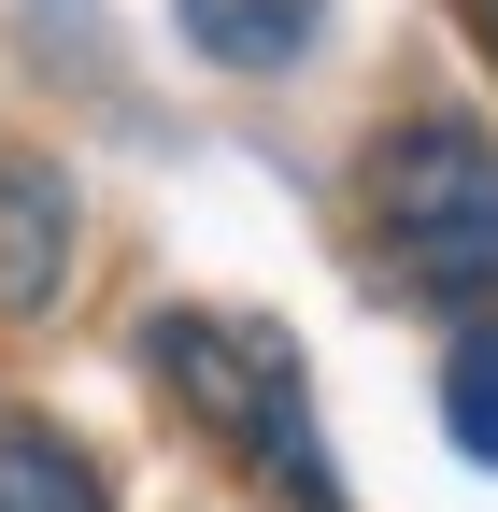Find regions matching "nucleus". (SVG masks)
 Instances as JSON below:
<instances>
[{"label":"nucleus","mask_w":498,"mask_h":512,"mask_svg":"<svg viewBox=\"0 0 498 512\" xmlns=\"http://www.w3.org/2000/svg\"><path fill=\"white\" fill-rule=\"evenodd\" d=\"M356 214H370V256H385L399 299L456 313V328L498 313V128L470 100H413L370 128Z\"/></svg>","instance_id":"1"},{"label":"nucleus","mask_w":498,"mask_h":512,"mask_svg":"<svg viewBox=\"0 0 498 512\" xmlns=\"http://www.w3.org/2000/svg\"><path fill=\"white\" fill-rule=\"evenodd\" d=\"M143 384L214 441V456H242L285 512H342V470L314 441V384H299V342L257 328V313H214V299H157L143 313Z\"/></svg>","instance_id":"2"},{"label":"nucleus","mask_w":498,"mask_h":512,"mask_svg":"<svg viewBox=\"0 0 498 512\" xmlns=\"http://www.w3.org/2000/svg\"><path fill=\"white\" fill-rule=\"evenodd\" d=\"M57 285H72V171L0 157V328H43Z\"/></svg>","instance_id":"3"},{"label":"nucleus","mask_w":498,"mask_h":512,"mask_svg":"<svg viewBox=\"0 0 498 512\" xmlns=\"http://www.w3.org/2000/svg\"><path fill=\"white\" fill-rule=\"evenodd\" d=\"M0 512H114V470L57 413H0Z\"/></svg>","instance_id":"4"},{"label":"nucleus","mask_w":498,"mask_h":512,"mask_svg":"<svg viewBox=\"0 0 498 512\" xmlns=\"http://www.w3.org/2000/svg\"><path fill=\"white\" fill-rule=\"evenodd\" d=\"M171 29L200 43L214 72H285V57L328 29V0H171Z\"/></svg>","instance_id":"5"},{"label":"nucleus","mask_w":498,"mask_h":512,"mask_svg":"<svg viewBox=\"0 0 498 512\" xmlns=\"http://www.w3.org/2000/svg\"><path fill=\"white\" fill-rule=\"evenodd\" d=\"M442 427H456L470 470H498V313H470L442 342Z\"/></svg>","instance_id":"6"},{"label":"nucleus","mask_w":498,"mask_h":512,"mask_svg":"<svg viewBox=\"0 0 498 512\" xmlns=\"http://www.w3.org/2000/svg\"><path fill=\"white\" fill-rule=\"evenodd\" d=\"M456 29H470V57L498 72V0H456Z\"/></svg>","instance_id":"7"}]
</instances>
